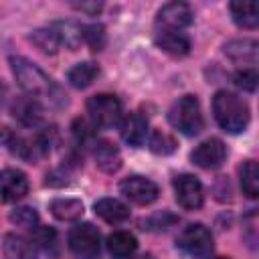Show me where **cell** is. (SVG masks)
<instances>
[{
	"instance_id": "obj_18",
	"label": "cell",
	"mask_w": 259,
	"mask_h": 259,
	"mask_svg": "<svg viewBox=\"0 0 259 259\" xmlns=\"http://www.w3.org/2000/svg\"><path fill=\"white\" fill-rule=\"evenodd\" d=\"M93 208L97 217H101L105 223H111V225H117L130 219V208L117 198H99L93 204Z\"/></svg>"
},
{
	"instance_id": "obj_21",
	"label": "cell",
	"mask_w": 259,
	"mask_h": 259,
	"mask_svg": "<svg viewBox=\"0 0 259 259\" xmlns=\"http://www.w3.org/2000/svg\"><path fill=\"white\" fill-rule=\"evenodd\" d=\"M49 210L59 221H77L83 217L85 206L77 198H55V200H51Z\"/></svg>"
},
{
	"instance_id": "obj_33",
	"label": "cell",
	"mask_w": 259,
	"mask_h": 259,
	"mask_svg": "<svg viewBox=\"0 0 259 259\" xmlns=\"http://www.w3.org/2000/svg\"><path fill=\"white\" fill-rule=\"evenodd\" d=\"M134 259H156V257L150 255V253H144V255H138V257H134Z\"/></svg>"
},
{
	"instance_id": "obj_31",
	"label": "cell",
	"mask_w": 259,
	"mask_h": 259,
	"mask_svg": "<svg viewBox=\"0 0 259 259\" xmlns=\"http://www.w3.org/2000/svg\"><path fill=\"white\" fill-rule=\"evenodd\" d=\"M73 134H75L77 142H85V140H89V138L93 136V132H91V127L85 123V119H77V121H75Z\"/></svg>"
},
{
	"instance_id": "obj_29",
	"label": "cell",
	"mask_w": 259,
	"mask_h": 259,
	"mask_svg": "<svg viewBox=\"0 0 259 259\" xmlns=\"http://www.w3.org/2000/svg\"><path fill=\"white\" fill-rule=\"evenodd\" d=\"M10 221L18 227H26V229H34L38 225V214L34 212V208L30 206H20V208H14L10 212Z\"/></svg>"
},
{
	"instance_id": "obj_25",
	"label": "cell",
	"mask_w": 259,
	"mask_h": 259,
	"mask_svg": "<svg viewBox=\"0 0 259 259\" xmlns=\"http://www.w3.org/2000/svg\"><path fill=\"white\" fill-rule=\"evenodd\" d=\"M30 40H32V45H34L40 53H45V55H55V53L59 51V47H61V40H59L57 32H55L51 26H49V28H36V30H32Z\"/></svg>"
},
{
	"instance_id": "obj_19",
	"label": "cell",
	"mask_w": 259,
	"mask_h": 259,
	"mask_svg": "<svg viewBox=\"0 0 259 259\" xmlns=\"http://www.w3.org/2000/svg\"><path fill=\"white\" fill-rule=\"evenodd\" d=\"M136 249H138V239L127 231H113L107 237V251L115 259H127L136 253Z\"/></svg>"
},
{
	"instance_id": "obj_15",
	"label": "cell",
	"mask_w": 259,
	"mask_h": 259,
	"mask_svg": "<svg viewBox=\"0 0 259 259\" xmlns=\"http://www.w3.org/2000/svg\"><path fill=\"white\" fill-rule=\"evenodd\" d=\"M93 156H95V164L101 172L113 174L121 166V154H119L117 146L111 144L109 140H97L95 148H93Z\"/></svg>"
},
{
	"instance_id": "obj_13",
	"label": "cell",
	"mask_w": 259,
	"mask_h": 259,
	"mask_svg": "<svg viewBox=\"0 0 259 259\" xmlns=\"http://www.w3.org/2000/svg\"><path fill=\"white\" fill-rule=\"evenodd\" d=\"M12 115L22 125L34 127L42 119V105H40L38 99L28 97V95H22V97H16V101L12 103Z\"/></svg>"
},
{
	"instance_id": "obj_23",
	"label": "cell",
	"mask_w": 259,
	"mask_h": 259,
	"mask_svg": "<svg viewBox=\"0 0 259 259\" xmlns=\"http://www.w3.org/2000/svg\"><path fill=\"white\" fill-rule=\"evenodd\" d=\"M97 75H99V67L93 61H83V63H77L67 73V79L75 89H85V87H89L93 83V79Z\"/></svg>"
},
{
	"instance_id": "obj_5",
	"label": "cell",
	"mask_w": 259,
	"mask_h": 259,
	"mask_svg": "<svg viewBox=\"0 0 259 259\" xmlns=\"http://www.w3.org/2000/svg\"><path fill=\"white\" fill-rule=\"evenodd\" d=\"M69 249L79 259H97L101 251V235L91 223H83L71 229Z\"/></svg>"
},
{
	"instance_id": "obj_20",
	"label": "cell",
	"mask_w": 259,
	"mask_h": 259,
	"mask_svg": "<svg viewBox=\"0 0 259 259\" xmlns=\"http://www.w3.org/2000/svg\"><path fill=\"white\" fill-rule=\"evenodd\" d=\"M51 28L57 32L61 45H65L67 49L75 51L81 42H83V26L73 22V20H59V22H53Z\"/></svg>"
},
{
	"instance_id": "obj_11",
	"label": "cell",
	"mask_w": 259,
	"mask_h": 259,
	"mask_svg": "<svg viewBox=\"0 0 259 259\" xmlns=\"http://www.w3.org/2000/svg\"><path fill=\"white\" fill-rule=\"evenodd\" d=\"M192 22V10L184 2H170L158 10L156 16V28H170V30H182Z\"/></svg>"
},
{
	"instance_id": "obj_7",
	"label": "cell",
	"mask_w": 259,
	"mask_h": 259,
	"mask_svg": "<svg viewBox=\"0 0 259 259\" xmlns=\"http://www.w3.org/2000/svg\"><path fill=\"white\" fill-rule=\"evenodd\" d=\"M119 190H121V194H123L130 202L140 204V206L152 204V202L158 198V194H160L156 182H152V180L146 178V176H138V174L123 178V180L119 182Z\"/></svg>"
},
{
	"instance_id": "obj_24",
	"label": "cell",
	"mask_w": 259,
	"mask_h": 259,
	"mask_svg": "<svg viewBox=\"0 0 259 259\" xmlns=\"http://www.w3.org/2000/svg\"><path fill=\"white\" fill-rule=\"evenodd\" d=\"M239 182H241V190L249 198H257V194H259V168H257L255 160H247L241 164Z\"/></svg>"
},
{
	"instance_id": "obj_32",
	"label": "cell",
	"mask_w": 259,
	"mask_h": 259,
	"mask_svg": "<svg viewBox=\"0 0 259 259\" xmlns=\"http://www.w3.org/2000/svg\"><path fill=\"white\" fill-rule=\"evenodd\" d=\"M75 8H79V10H85V12H91V14H95V12H99V10H101V4H75Z\"/></svg>"
},
{
	"instance_id": "obj_28",
	"label": "cell",
	"mask_w": 259,
	"mask_h": 259,
	"mask_svg": "<svg viewBox=\"0 0 259 259\" xmlns=\"http://www.w3.org/2000/svg\"><path fill=\"white\" fill-rule=\"evenodd\" d=\"M30 239L36 245V249H45V251H51L57 245V233L51 227H38L36 225L32 229V237Z\"/></svg>"
},
{
	"instance_id": "obj_1",
	"label": "cell",
	"mask_w": 259,
	"mask_h": 259,
	"mask_svg": "<svg viewBox=\"0 0 259 259\" xmlns=\"http://www.w3.org/2000/svg\"><path fill=\"white\" fill-rule=\"evenodd\" d=\"M12 73L18 81V85L26 91L28 97H34L38 101H47L53 105H63L65 95L61 87L34 63H30L24 57H10Z\"/></svg>"
},
{
	"instance_id": "obj_17",
	"label": "cell",
	"mask_w": 259,
	"mask_h": 259,
	"mask_svg": "<svg viewBox=\"0 0 259 259\" xmlns=\"http://www.w3.org/2000/svg\"><path fill=\"white\" fill-rule=\"evenodd\" d=\"M231 14L237 26L253 30L259 24V4L251 2V0H239V2H231Z\"/></svg>"
},
{
	"instance_id": "obj_22",
	"label": "cell",
	"mask_w": 259,
	"mask_h": 259,
	"mask_svg": "<svg viewBox=\"0 0 259 259\" xmlns=\"http://www.w3.org/2000/svg\"><path fill=\"white\" fill-rule=\"evenodd\" d=\"M225 53L235 61V63H255L257 61V42L251 38L243 40H231L225 45Z\"/></svg>"
},
{
	"instance_id": "obj_8",
	"label": "cell",
	"mask_w": 259,
	"mask_h": 259,
	"mask_svg": "<svg viewBox=\"0 0 259 259\" xmlns=\"http://www.w3.org/2000/svg\"><path fill=\"white\" fill-rule=\"evenodd\" d=\"M172 186H174L176 202L182 208L194 210V208L202 206L204 190H202V184H200V180L196 176H192V174H178L172 180Z\"/></svg>"
},
{
	"instance_id": "obj_14",
	"label": "cell",
	"mask_w": 259,
	"mask_h": 259,
	"mask_svg": "<svg viewBox=\"0 0 259 259\" xmlns=\"http://www.w3.org/2000/svg\"><path fill=\"white\" fill-rule=\"evenodd\" d=\"M2 251L6 259H36V253H38L30 237L16 235V233H10L4 237Z\"/></svg>"
},
{
	"instance_id": "obj_9",
	"label": "cell",
	"mask_w": 259,
	"mask_h": 259,
	"mask_svg": "<svg viewBox=\"0 0 259 259\" xmlns=\"http://www.w3.org/2000/svg\"><path fill=\"white\" fill-rule=\"evenodd\" d=\"M227 158V146L223 144V140L219 138H208L204 142H200L192 152H190V160L192 164H196L198 168L204 170H214L219 168Z\"/></svg>"
},
{
	"instance_id": "obj_34",
	"label": "cell",
	"mask_w": 259,
	"mask_h": 259,
	"mask_svg": "<svg viewBox=\"0 0 259 259\" xmlns=\"http://www.w3.org/2000/svg\"><path fill=\"white\" fill-rule=\"evenodd\" d=\"M217 259H229V257H217Z\"/></svg>"
},
{
	"instance_id": "obj_12",
	"label": "cell",
	"mask_w": 259,
	"mask_h": 259,
	"mask_svg": "<svg viewBox=\"0 0 259 259\" xmlns=\"http://www.w3.org/2000/svg\"><path fill=\"white\" fill-rule=\"evenodd\" d=\"M156 45L174 57H184L190 51V38L182 30H170V28H156L154 32Z\"/></svg>"
},
{
	"instance_id": "obj_2",
	"label": "cell",
	"mask_w": 259,
	"mask_h": 259,
	"mask_svg": "<svg viewBox=\"0 0 259 259\" xmlns=\"http://www.w3.org/2000/svg\"><path fill=\"white\" fill-rule=\"evenodd\" d=\"M212 113L217 123L229 132L239 134L249 123V105L245 99H241L237 93L231 91H217L212 97Z\"/></svg>"
},
{
	"instance_id": "obj_26",
	"label": "cell",
	"mask_w": 259,
	"mask_h": 259,
	"mask_svg": "<svg viewBox=\"0 0 259 259\" xmlns=\"http://www.w3.org/2000/svg\"><path fill=\"white\" fill-rule=\"evenodd\" d=\"M83 42H85L91 51H95V53L101 51V49L105 47V42H107V34H105L103 24L93 22V24L83 26Z\"/></svg>"
},
{
	"instance_id": "obj_4",
	"label": "cell",
	"mask_w": 259,
	"mask_h": 259,
	"mask_svg": "<svg viewBox=\"0 0 259 259\" xmlns=\"http://www.w3.org/2000/svg\"><path fill=\"white\" fill-rule=\"evenodd\" d=\"M87 113L93 125L99 127H113L119 125L123 119L121 101L111 93H97L87 99Z\"/></svg>"
},
{
	"instance_id": "obj_3",
	"label": "cell",
	"mask_w": 259,
	"mask_h": 259,
	"mask_svg": "<svg viewBox=\"0 0 259 259\" xmlns=\"http://www.w3.org/2000/svg\"><path fill=\"white\" fill-rule=\"evenodd\" d=\"M168 121L174 130L182 132L184 136H196L204 125L198 97L182 95L180 99H176L168 109Z\"/></svg>"
},
{
	"instance_id": "obj_30",
	"label": "cell",
	"mask_w": 259,
	"mask_h": 259,
	"mask_svg": "<svg viewBox=\"0 0 259 259\" xmlns=\"http://www.w3.org/2000/svg\"><path fill=\"white\" fill-rule=\"evenodd\" d=\"M235 85L243 91H255L257 89V71L255 69H243V71H237L235 77H233Z\"/></svg>"
},
{
	"instance_id": "obj_10",
	"label": "cell",
	"mask_w": 259,
	"mask_h": 259,
	"mask_svg": "<svg viewBox=\"0 0 259 259\" xmlns=\"http://www.w3.org/2000/svg\"><path fill=\"white\" fill-rule=\"evenodd\" d=\"M28 192V178L22 170L6 168L0 172V202H16Z\"/></svg>"
},
{
	"instance_id": "obj_6",
	"label": "cell",
	"mask_w": 259,
	"mask_h": 259,
	"mask_svg": "<svg viewBox=\"0 0 259 259\" xmlns=\"http://www.w3.org/2000/svg\"><path fill=\"white\" fill-rule=\"evenodd\" d=\"M178 247H180L186 255H190V257H194V259H204V257H208L210 251H212V235H210V231H208L204 225H200V223L188 225V227L182 231L180 239H178Z\"/></svg>"
},
{
	"instance_id": "obj_16",
	"label": "cell",
	"mask_w": 259,
	"mask_h": 259,
	"mask_svg": "<svg viewBox=\"0 0 259 259\" xmlns=\"http://www.w3.org/2000/svg\"><path fill=\"white\" fill-rule=\"evenodd\" d=\"M121 138L125 144L138 148L146 142V134H148V119L140 113H130L121 119Z\"/></svg>"
},
{
	"instance_id": "obj_27",
	"label": "cell",
	"mask_w": 259,
	"mask_h": 259,
	"mask_svg": "<svg viewBox=\"0 0 259 259\" xmlns=\"http://www.w3.org/2000/svg\"><path fill=\"white\" fill-rule=\"evenodd\" d=\"M150 150H152L154 154H162V156L172 154V152L176 150V140H174L170 134H166V132H162V130H156V132H152V136H150Z\"/></svg>"
}]
</instances>
